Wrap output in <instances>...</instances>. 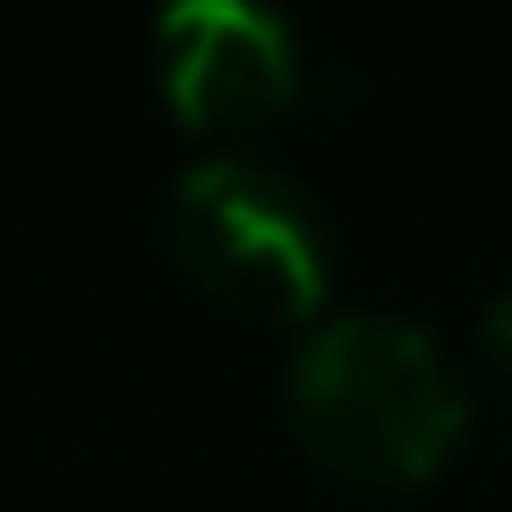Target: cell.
Instances as JSON below:
<instances>
[{
    "label": "cell",
    "mask_w": 512,
    "mask_h": 512,
    "mask_svg": "<svg viewBox=\"0 0 512 512\" xmlns=\"http://www.w3.org/2000/svg\"><path fill=\"white\" fill-rule=\"evenodd\" d=\"M288 416H296V440L360 488L432 480L472 424L448 352L392 312L312 320L288 360Z\"/></svg>",
    "instance_id": "1"
},
{
    "label": "cell",
    "mask_w": 512,
    "mask_h": 512,
    "mask_svg": "<svg viewBox=\"0 0 512 512\" xmlns=\"http://www.w3.org/2000/svg\"><path fill=\"white\" fill-rule=\"evenodd\" d=\"M168 232L184 272L248 320H312L328 296V224L320 208L248 152H208L176 176Z\"/></svg>",
    "instance_id": "2"
},
{
    "label": "cell",
    "mask_w": 512,
    "mask_h": 512,
    "mask_svg": "<svg viewBox=\"0 0 512 512\" xmlns=\"http://www.w3.org/2000/svg\"><path fill=\"white\" fill-rule=\"evenodd\" d=\"M304 88L296 32L256 0H192L160 16V96L184 128L232 136L288 112Z\"/></svg>",
    "instance_id": "3"
},
{
    "label": "cell",
    "mask_w": 512,
    "mask_h": 512,
    "mask_svg": "<svg viewBox=\"0 0 512 512\" xmlns=\"http://www.w3.org/2000/svg\"><path fill=\"white\" fill-rule=\"evenodd\" d=\"M488 352H496V360L512 368V288H504V296L488 304Z\"/></svg>",
    "instance_id": "4"
}]
</instances>
